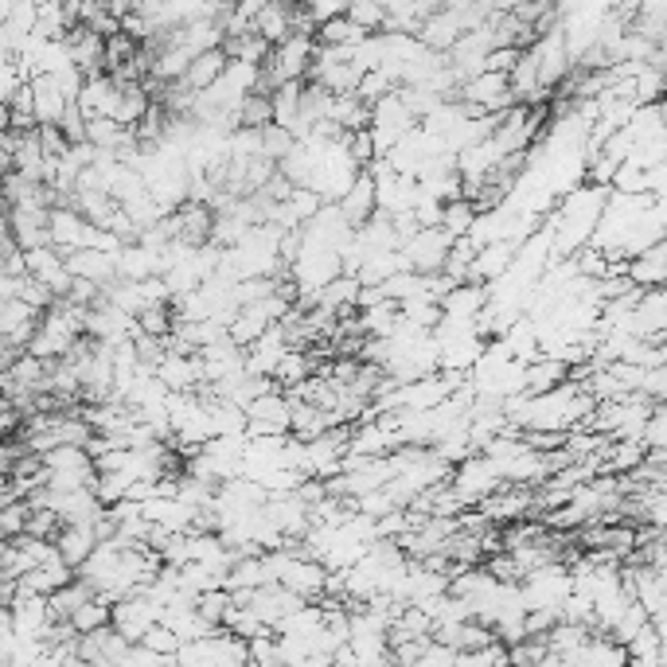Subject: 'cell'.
I'll use <instances>...</instances> for the list:
<instances>
[{"label": "cell", "mask_w": 667, "mask_h": 667, "mask_svg": "<svg viewBox=\"0 0 667 667\" xmlns=\"http://www.w3.org/2000/svg\"><path fill=\"white\" fill-rule=\"evenodd\" d=\"M160 621V605L145 593H130V597H118L110 605V624L125 640H141L153 624Z\"/></svg>", "instance_id": "cell-1"}, {"label": "cell", "mask_w": 667, "mask_h": 667, "mask_svg": "<svg viewBox=\"0 0 667 667\" xmlns=\"http://www.w3.org/2000/svg\"><path fill=\"white\" fill-rule=\"evenodd\" d=\"M71 278H86L94 286H110L118 278V251H98V246H83V251L63 254Z\"/></svg>", "instance_id": "cell-2"}, {"label": "cell", "mask_w": 667, "mask_h": 667, "mask_svg": "<svg viewBox=\"0 0 667 667\" xmlns=\"http://www.w3.org/2000/svg\"><path fill=\"white\" fill-rule=\"evenodd\" d=\"M667 246L664 242H652L648 251L624 258V278L636 289H659L667 281Z\"/></svg>", "instance_id": "cell-3"}, {"label": "cell", "mask_w": 667, "mask_h": 667, "mask_svg": "<svg viewBox=\"0 0 667 667\" xmlns=\"http://www.w3.org/2000/svg\"><path fill=\"white\" fill-rule=\"evenodd\" d=\"M47 211L51 207H9V234L20 251H32V246H44L47 239Z\"/></svg>", "instance_id": "cell-4"}, {"label": "cell", "mask_w": 667, "mask_h": 667, "mask_svg": "<svg viewBox=\"0 0 667 667\" xmlns=\"http://www.w3.org/2000/svg\"><path fill=\"white\" fill-rule=\"evenodd\" d=\"M56 550H59V558H63L71 570H78L83 566V558L90 555L94 547H98V535H94V527L90 523H63V527L56 531Z\"/></svg>", "instance_id": "cell-5"}, {"label": "cell", "mask_w": 667, "mask_h": 667, "mask_svg": "<svg viewBox=\"0 0 667 667\" xmlns=\"http://www.w3.org/2000/svg\"><path fill=\"white\" fill-rule=\"evenodd\" d=\"M227 51H222V44L219 47H207V51H199V56L187 63V71L180 74L177 83L184 86V90H204V86H211L215 78L222 74V66H227Z\"/></svg>", "instance_id": "cell-6"}, {"label": "cell", "mask_w": 667, "mask_h": 667, "mask_svg": "<svg viewBox=\"0 0 667 667\" xmlns=\"http://www.w3.org/2000/svg\"><path fill=\"white\" fill-rule=\"evenodd\" d=\"M336 207L343 211V219L352 222V227H360L363 219H367L371 211H375V184H371V172L367 168H360V177L352 180V187L336 199Z\"/></svg>", "instance_id": "cell-7"}, {"label": "cell", "mask_w": 667, "mask_h": 667, "mask_svg": "<svg viewBox=\"0 0 667 667\" xmlns=\"http://www.w3.org/2000/svg\"><path fill=\"white\" fill-rule=\"evenodd\" d=\"M110 605H113V602H106L102 593H94V597H86V602L78 605V609H74L71 617H66V624H71V629L78 632V636H83V632L102 629V624H110Z\"/></svg>", "instance_id": "cell-8"}, {"label": "cell", "mask_w": 667, "mask_h": 667, "mask_svg": "<svg viewBox=\"0 0 667 667\" xmlns=\"http://www.w3.org/2000/svg\"><path fill=\"white\" fill-rule=\"evenodd\" d=\"M308 375H313V355L293 352V348H289V352L278 360V367H274L269 379L278 383V387H296V383H305Z\"/></svg>", "instance_id": "cell-9"}, {"label": "cell", "mask_w": 667, "mask_h": 667, "mask_svg": "<svg viewBox=\"0 0 667 667\" xmlns=\"http://www.w3.org/2000/svg\"><path fill=\"white\" fill-rule=\"evenodd\" d=\"M476 219V204L473 199H464V195H453V199H445L441 204V227L449 234H469V227H473Z\"/></svg>", "instance_id": "cell-10"}, {"label": "cell", "mask_w": 667, "mask_h": 667, "mask_svg": "<svg viewBox=\"0 0 667 667\" xmlns=\"http://www.w3.org/2000/svg\"><path fill=\"white\" fill-rule=\"evenodd\" d=\"M343 16L352 20V24H360L363 32H383V24H387V9L375 4V0H348Z\"/></svg>", "instance_id": "cell-11"}, {"label": "cell", "mask_w": 667, "mask_h": 667, "mask_svg": "<svg viewBox=\"0 0 667 667\" xmlns=\"http://www.w3.org/2000/svg\"><path fill=\"white\" fill-rule=\"evenodd\" d=\"M141 644H148L153 652H160V656L172 659V656H177V648H180V636H177L172 629H168L165 621H157L153 629L145 632V636H141Z\"/></svg>", "instance_id": "cell-12"}]
</instances>
